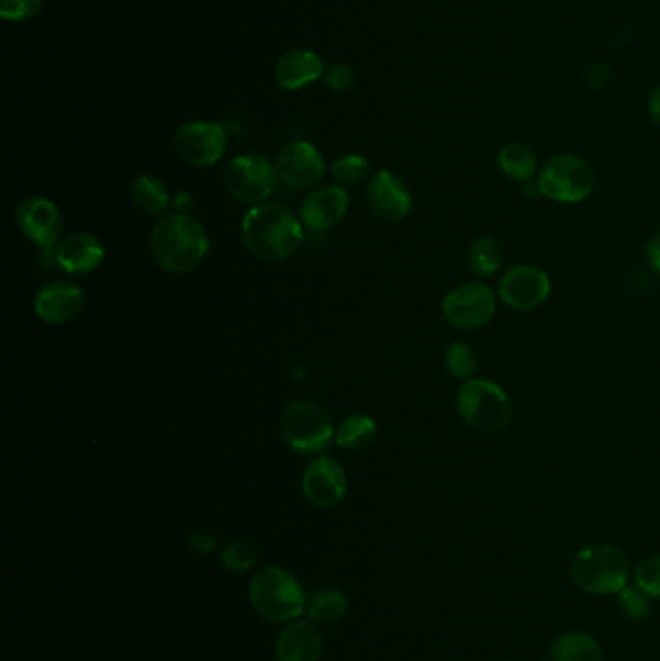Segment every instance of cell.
Wrapping results in <instances>:
<instances>
[{
  "label": "cell",
  "instance_id": "ffe728a7",
  "mask_svg": "<svg viewBox=\"0 0 660 661\" xmlns=\"http://www.w3.org/2000/svg\"><path fill=\"white\" fill-rule=\"evenodd\" d=\"M322 74H324L322 58L316 53L306 49L287 53L279 58L278 66H276V80L279 86L283 89H291V91L306 88L310 83L318 81Z\"/></svg>",
  "mask_w": 660,
  "mask_h": 661
},
{
  "label": "cell",
  "instance_id": "8992f818",
  "mask_svg": "<svg viewBox=\"0 0 660 661\" xmlns=\"http://www.w3.org/2000/svg\"><path fill=\"white\" fill-rule=\"evenodd\" d=\"M540 195L558 203H579L595 190V172L578 155L560 154L550 157L538 175Z\"/></svg>",
  "mask_w": 660,
  "mask_h": 661
},
{
  "label": "cell",
  "instance_id": "277c9868",
  "mask_svg": "<svg viewBox=\"0 0 660 661\" xmlns=\"http://www.w3.org/2000/svg\"><path fill=\"white\" fill-rule=\"evenodd\" d=\"M250 602L256 613L271 623L294 621L306 609L301 582L281 567H266L254 574Z\"/></svg>",
  "mask_w": 660,
  "mask_h": 661
},
{
  "label": "cell",
  "instance_id": "30bf717a",
  "mask_svg": "<svg viewBox=\"0 0 660 661\" xmlns=\"http://www.w3.org/2000/svg\"><path fill=\"white\" fill-rule=\"evenodd\" d=\"M175 152L192 167H212L227 149V132L215 122H188L175 134Z\"/></svg>",
  "mask_w": 660,
  "mask_h": 661
},
{
  "label": "cell",
  "instance_id": "5bb4252c",
  "mask_svg": "<svg viewBox=\"0 0 660 661\" xmlns=\"http://www.w3.org/2000/svg\"><path fill=\"white\" fill-rule=\"evenodd\" d=\"M302 492L316 507L329 508L339 505L347 493L345 470L332 457L310 460L302 477Z\"/></svg>",
  "mask_w": 660,
  "mask_h": 661
},
{
  "label": "cell",
  "instance_id": "484cf974",
  "mask_svg": "<svg viewBox=\"0 0 660 661\" xmlns=\"http://www.w3.org/2000/svg\"><path fill=\"white\" fill-rule=\"evenodd\" d=\"M310 621L320 625H332L342 621L347 613V597L339 590H326L312 597L306 607Z\"/></svg>",
  "mask_w": 660,
  "mask_h": 661
},
{
  "label": "cell",
  "instance_id": "5b68a950",
  "mask_svg": "<svg viewBox=\"0 0 660 661\" xmlns=\"http://www.w3.org/2000/svg\"><path fill=\"white\" fill-rule=\"evenodd\" d=\"M457 412L469 428L500 432L514 414L506 391L489 380H469L457 395Z\"/></svg>",
  "mask_w": 660,
  "mask_h": 661
},
{
  "label": "cell",
  "instance_id": "cb8c5ba5",
  "mask_svg": "<svg viewBox=\"0 0 660 661\" xmlns=\"http://www.w3.org/2000/svg\"><path fill=\"white\" fill-rule=\"evenodd\" d=\"M376 422L367 414H351L335 432V444L345 449H365L376 439Z\"/></svg>",
  "mask_w": 660,
  "mask_h": 661
},
{
  "label": "cell",
  "instance_id": "6da1fadb",
  "mask_svg": "<svg viewBox=\"0 0 660 661\" xmlns=\"http://www.w3.org/2000/svg\"><path fill=\"white\" fill-rule=\"evenodd\" d=\"M243 243L254 258L276 264L291 258L304 240L301 219L281 203H258L243 219Z\"/></svg>",
  "mask_w": 660,
  "mask_h": 661
},
{
  "label": "cell",
  "instance_id": "836d02e7",
  "mask_svg": "<svg viewBox=\"0 0 660 661\" xmlns=\"http://www.w3.org/2000/svg\"><path fill=\"white\" fill-rule=\"evenodd\" d=\"M188 544L198 553H212L215 549V538L205 530H194V533L188 534Z\"/></svg>",
  "mask_w": 660,
  "mask_h": 661
},
{
  "label": "cell",
  "instance_id": "ba28073f",
  "mask_svg": "<svg viewBox=\"0 0 660 661\" xmlns=\"http://www.w3.org/2000/svg\"><path fill=\"white\" fill-rule=\"evenodd\" d=\"M278 177V167L266 157L240 155L223 170V184L238 202L258 205L273 194Z\"/></svg>",
  "mask_w": 660,
  "mask_h": 661
},
{
  "label": "cell",
  "instance_id": "44dd1931",
  "mask_svg": "<svg viewBox=\"0 0 660 661\" xmlns=\"http://www.w3.org/2000/svg\"><path fill=\"white\" fill-rule=\"evenodd\" d=\"M552 661H603V650L595 637L583 630H568L550 648Z\"/></svg>",
  "mask_w": 660,
  "mask_h": 661
},
{
  "label": "cell",
  "instance_id": "d6a6232c",
  "mask_svg": "<svg viewBox=\"0 0 660 661\" xmlns=\"http://www.w3.org/2000/svg\"><path fill=\"white\" fill-rule=\"evenodd\" d=\"M326 81L334 91H345L355 83V72H353L351 66H347L345 63H335L327 68Z\"/></svg>",
  "mask_w": 660,
  "mask_h": 661
},
{
  "label": "cell",
  "instance_id": "9a60e30c",
  "mask_svg": "<svg viewBox=\"0 0 660 661\" xmlns=\"http://www.w3.org/2000/svg\"><path fill=\"white\" fill-rule=\"evenodd\" d=\"M367 202L378 217L398 223L413 210V195L407 184L390 170H380L367 186Z\"/></svg>",
  "mask_w": 660,
  "mask_h": 661
},
{
  "label": "cell",
  "instance_id": "4dcf8cb0",
  "mask_svg": "<svg viewBox=\"0 0 660 661\" xmlns=\"http://www.w3.org/2000/svg\"><path fill=\"white\" fill-rule=\"evenodd\" d=\"M637 589L649 597H660V553L645 557L634 571Z\"/></svg>",
  "mask_w": 660,
  "mask_h": 661
},
{
  "label": "cell",
  "instance_id": "ac0fdd59",
  "mask_svg": "<svg viewBox=\"0 0 660 661\" xmlns=\"http://www.w3.org/2000/svg\"><path fill=\"white\" fill-rule=\"evenodd\" d=\"M55 258L66 273L90 275L103 264L105 246L93 234L72 233L58 243Z\"/></svg>",
  "mask_w": 660,
  "mask_h": 661
},
{
  "label": "cell",
  "instance_id": "8d00e7d4",
  "mask_svg": "<svg viewBox=\"0 0 660 661\" xmlns=\"http://www.w3.org/2000/svg\"><path fill=\"white\" fill-rule=\"evenodd\" d=\"M175 210L177 213H182V215H188L190 211L194 210V198L188 194V192H179V194L175 195Z\"/></svg>",
  "mask_w": 660,
  "mask_h": 661
},
{
  "label": "cell",
  "instance_id": "7c38bea8",
  "mask_svg": "<svg viewBox=\"0 0 660 661\" xmlns=\"http://www.w3.org/2000/svg\"><path fill=\"white\" fill-rule=\"evenodd\" d=\"M16 223L18 228L30 243L37 244L42 248H51L58 243L63 234L65 219L51 200L42 195H33L20 203Z\"/></svg>",
  "mask_w": 660,
  "mask_h": 661
},
{
  "label": "cell",
  "instance_id": "52a82bcc",
  "mask_svg": "<svg viewBox=\"0 0 660 661\" xmlns=\"http://www.w3.org/2000/svg\"><path fill=\"white\" fill-rule=\"evenodd\" d=\"M281 437L293 451L314 455L326 451L334 437V426L326 412L310 401H293L281 414Z\"/></svg>",
  "mask_w": 660,
  "mask_h": 661
},
{
  "label": "cell",
  "instance_id": "83f0119b",
  "mask_svg": "<svg viewBox=\"0 0 660 661\" xmlns=\"http://www.w3.org/2000/svg\"><path fill=\"white\" fill-rule=\"evenodd\" d=\"M221 563L228 573H245L258 563V549L248 541H233L221 551Z\"/></svg>",
  "mask_w": 660,
  "mask_h": 661
},
{
  "label": "cell",
  "instance_id": "f1b7e54d",
  "mask_svg": "<svg viewBox=\"0 0 660 661\" xmlns=\"http://www.w3.org/2000/svg\"><path fill=\"white\" fill-rule=\"evenodd\" d=\"M370 163L362 155H343L332 165V177L342 186H353L368 177Z\"/></svg>",
  "mask_w": 660,
  "mask_h": 661
},
{
  "label": "cell",
  "instance_id": "e0dca14e",
  "mask_svg": "<svg viewBox=\"0 0 660 661\" xmlns=\"http://www.w3.org/2000/svg\"><path fill=\"white\" fill-rule=\"evenodd\" d=\"M86 292L72 282H49L35 294V312L49 325L70 322L82 312Z\"/></svg>",
  "mask_w": 660,
  "mask_h": 661
},
{
  "label": "cell",
  "instance_id": "4fadbf2b",
  "mask_svg": "<svg viewBox=\"0 0 660 661\" xmlns=\"http://www.w3.org/2000/svg\"><path fill=\"white\" fill-rule=\"evenodd\" d=\"M278 175L293 190H310L324 178V159L318 149L309 142L287 144L278 157Z\"/></svg>",
  "mask_w": 660,
  "mask_h": 661
},
{
  "label": "cell",
  "instance_id": "1f68e13d",
  "mask_svg": "<svg viewBox=\"0 0 660 661\" xmlns=\"http://www.w3.org/2000/svg\"><path fill=\"white\" fill-rule=\"evenodd\" d=\"M42 9L43 0H0V14L10 22L32 20Z\"/></svg>",
  "mask_w": 660,
  "mask_h": 661
},
{
  "label": "cell",
  "instance_id": "7a4b0ae2",
  "mask_svg": "<svg viewBox=\"0 0 660 661\" xmlns=\"http://www.w3.org/2000/svg\"><path fill=\"white\" fill-rule=\"evenodd\" d=\"M149 250L155 264L169 273H188L197 269L210 250V238L197 219L172 213L152 231Z\"/></svg>",
  "mask_w": 660,
  "mask_h": 661
},
{
  "label": "cell",
  "instance_id": "e575fe53",
  "mask_svg": "<svg viewBox=\"0 0 660 661\" xmlns=\"http://www.w3.org/2000/svg\"><path fill=\"white\" fill-rule=\"evenodd\" d=\"M645 258L652 271L660 275V228L657 233H652L651 238L645 244Z\"/></svg>",
  "mask_w": 660,
  "mask_h": 661
},
{
  "label": "cell",
  "instance_id": "7402d4cb",
  "mask_svg": "<svg viewBox=\"0 0 660 661\" xmlns=\"http://www.w3.org/2000/svg\"><path fill=\"white\" fill-rule=\"evenodd\" d=\"M497 165L504 175L525 184L533 182L538 170L537 155L523 144H507L502 147L497 154Z\"/></svg>",
  "mask_w": 660,
  "mask_h": 661
},
{
  "label": "cell",
  "instance_id": "9c48e42d",
  "mask_svg": "<svg viewBox=\"0 0 660 661\" xmlns=\"http://www.w3.org/2000/svg\"><path fill=\"white\" fill-rule=\"evenodd\" d=\"M441 312L457 329H481L496 314V294L484 282H463L444 296Z\"/></svg>",
  "mask_w": 660,
  "mask_h": 661
},
{
  "label": "cell",
  "instance_id": "f546056e",
  "mask_svg": "<svg viewBox=\"0 0 660 661\" xmlns=\"http://www.w3.org/2000/svg\"><path fill=\"white\" fill-rule=\"evenodd\" d=\"M619 609L631 621H645L652 613L651 597L637 586H626L618 594Z\"/></svg>",
  "mask_w": 660,
  "mask_h": 661
},
{
  "label": "cell",
  "instance_id": "3957f363",
  "mask_svg": "<svg viewBox=\"0 0 660 661\" xmlns=\"http://www.w3.org/2000/svg\"><path fill=\"white\" fill-rule=\"evenodd\" d=\"M578 589L593 596H612L628 586L629 559L622 549L608 544H593L579 549L570 567Z\"/></svg>",
  "mask_w": 660,
  "mask_h": 661
},
{
  "label": "cell",
  "instance_id": "4316f807",
  "mask_svg": "<svg viewBox=\"0 0 660 661\" xmlns=\"http://www.w3.org/2000/svg\"><path fill=\"white\" fill-rule=\"evenodd\" d=\"M444 362L449 373L457 380H473L479 370V356L474 348L465 340H454L444 355Z\"/></svg>",
  "mask_w": 660,
  "mask_h": 661
},
{
  "label": "cell",
  "instance_id": "d590c367",
  "mask_svg": "<svg viewBox=\"0 0 660 661\" xmlns=\"http://www.w3.org/2000/svg\"><path fill=\"white\" fill-rule=\"evenodd\" d=\"M608 66L603 65V63H599V65L593 66L591 70L588 72V81L593 86V88H603L604 83L608 81Z\"/></svg>",
  "mask_w": 660,
  "mask_h": 661
},
{
  "label": "cell",
  "instance_id": "d4e9b609",
  "mask_svg": "<svg viewBox=\"0 0 660 661\" xmlns=\"http://www.w3.org/2000/svg\"><path fill=\"white\" fill-rule=\"evenodd\" d=\"M467 261L474 275L492 277L500 271V267L504 264V251L492 236H481L471 244Z\"/></svg>",
  "mask_w": 660,
  "mask_h": 661
},
{
  "label": "cell",
  "instance_id": "8fae6325",
  "mask_svg": "<svg viewBox=\"0 0 660 661\" xmlns=\"http://www.w3.org/2000/svg\"><path fill=\"white\" fill-rule=\"evenodd\" d=\"M552 292V281L540 267L522 264L507 269L497 282V296L512 310L529 312L542 306Z\"/></svg>",
  "mask_w": 660,
  "mask_h": 661
},
{
  "label": "cell",
  "instance_id": "2e32d148",
  "mask_svg": "<svg viewBox=\"0 0 660 661\" xmlns=\"http://www.w3.org/2000/svg\"><path fill=\"white\" fill-rule=\"evenodd\" d=\"M349 210V194L342 186H326L306 195L301 203L299 217L310 233H324L337 225Z\"/></svg>",
  "mask_w": 660,
  "mask_h": 661
},
{
  "label": "cell",
  "instance_id": "74e56055",
  "mask_svg": "<svg viewBox=\"0 0 660 661\" xmlns=\"http://www.w3.org/2000/svg\"><path fill=\"white\" fill-rule=\"evenodd\" d=\"M649 114H651L652 122L660 126V88L655 89L649 98Z\"/></svg>",
  "mask_w": 660,
  "mask_h": 661
},
{
  "label": "cell",
  "instance_id": "f35d334b",
  "mask_svg": "<svg viewBox=\"0 0 660 661\" xmlns=\"http://www.w3.org/2000/svg\"><path fill=\"white\" fill-rule=\"evenodd\" d=\"M502 661H517V660H502Z\"/></svg>",
  "mask_w": 660,
  "mask_h": 661
},
{
  "label": "cell",
  "instance_id": "603a6c76",
  "mask_svg": "<svg viewBox=\"0 0 660 661\" xmlns=\"http://www.w3.org/2000/svg\"><path fill=\"white\" fill-rule=\"evenodd\" d=\"M132 200L147 215H161L169 208V190L159 178L142 175L132 182Z\"/></svg>",
  "mask_w": 660,
  "mask_h": 661
},
{
  "label": "cell",
  "instance_id": "d6986e66",
  "mask_svg": "<svg viewBox=\"0 0 660 661\" xmlns=\"http://www.w3.org/2000/svg\"><path fill=\"white\" fill-rule=\"evenodd\" d=\"M322 635L312 621L291 623L276 642L278 661H318Z\"/></svg>",
  "mask_w": 660,
  "mask_h": 661
}]
</instances>
